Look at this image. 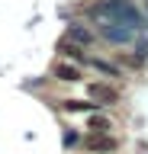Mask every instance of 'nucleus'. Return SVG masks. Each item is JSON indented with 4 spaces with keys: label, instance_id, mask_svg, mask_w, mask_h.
I'll return each instance as SVG.
<instances>
[{
    "label": "nucleus",
    "instance_id": "obj_1",
    "mask_svg": "<svg viewBox=\"0 0 148 154\" xmlns=\"http://www.w3.org/2000/svg\"><path fill=\"white\" fill-rule=\"evenodd\" d=\"M90 16H100L103 23H122V26H129V29H142L145 26V19H142V13H138L129 0H100V3H93L90 7Z\"/></svg>",
    "mask_w": 148,
    "mask_h": 154
},
{
    "label": "nucleus",
    "instance_id": "obj_2",
    "mask_svg": "<svg viewBox=\"0 0 148 154\" xmlns=\"http://www.w3.org/2000/svg\"><path fill=\"white\" fill-rule=\"evenodd\" d=\"M97 35L106 38L109 45H135V29L122 26V23H109V19L97 26Z\"/></svg>",
    "mask_w": 148,
    "mask_h": 154
},
{
    "label": "nucleus",
    "instance_id": "obj_3",
    "mask_svg": "<svg viewBox=\"0 0 148 154\" xmlns=\"http://www.w3.org/2000/svg\"><path fill=\"white\" fill-rule=\"evenodd\" d=\"M87 93H90V100L100 103V106H113L119 100V90H116V87H109V84H90Z\"/></svg>",
    "mask_w": 148,
    "mask_h": 154
},
{
    "label": "nucleus",
    "instance_id": "obj_4",
    "mask_svg": "<svg viewBox=\"0 0 148 154\" xmlns=\"http://www.w3.org/2000/svg\"><path fill=\"white\" fill-rule=\"evenodd\" d=\"M119 141L113 138V135H90L87 138V151L90 154H109V151H116Z\"/></svg>",
    "mask_w": 148,
    "mask_h": 154
},
{
    "label": "nucleus",
    "instance_id": "obj_5",
    "mask_svg": "<svg viewBox=\"0 0 148 154\" xmlns=\"http://www.w3.org/2000/svg\"><path fill=\"white\" fill-rule=\"evenodd\" d=\"M68 38L84 48V45H90V42L97 38V32H93L90 26H84V23H71V26H68Z\"/></svg>",
    "mask_w": 148,
    "mask_h": 154
},
{
    "label": "nucleus",
    "instance_id": "obj_6",
    "mask_svg": "<svg viewBox=\"0 0 148 154\" xmlns=\"http://www.w3.org/2000/svg\"><path fill=\"white\" fill-rule=\"evenodd\" d=\"M55 80H61V84H77L80 80V67L77 64H55Z\"/></svg>",
    "mask_w": 148,
    "mask_h": 154
},
{
    "label": "nucleus",
    "instance_id": "obj_7",
    "mask_svg": "<svg viewBox=\"0 0 148 154\" xmlns=\"http://www.w3.org/2000/svg\"><path fill=\"white\" fill-rule=\"evenodd\" d=\"M65 112H100V103H84V100H61Z\"/></svg>",
    "mask_w": 148,
    "mask_h": 154
},
{
    "label": "nucleus",
    "instance_id": "obj_8",
    "mask_svg": "<svg viewBox=\"0 0 148 154\" xmlns=\"http://www.w3.org/2000/svg\"><path fill=\"white\" fill-rule=\"evenodd\" d=\"M87 128L93 135H109V128H113V122H109L103 112H90V122H87Z\"/></svg>",
    "mask_w": 148,
    "mask_h": 154
},
{
    "label": "nucleus",
    "instance_id": "obj_9",
    "mask_svg": "<svg viewBox=\"0 0 148 154\" xmlns=\"http://www.w3.org/2000/svg\"><path fill=\"white\" fill-rule=\"evenodd\" d=\"M58 51H61L65 58H74V61H87L84 48H80L77 42H71V38H65V42H61V45H58Z\"/></svg>",
    "mask_w": 148,
    "mask_h": 154
},
{
    "label": "nucleus",
    "instance_id": "obj_10",
    "mask_svg": "<svg viewBox=\"0 0 148 154\" xmlns=\"http://www.w3.org/2000/svg\"><path fill=\"white\" fill-rule=\"evenodd\" d=\"M87 64L93 67V71H100V74H106V77H122V71H119L116 64L103 61V58H87Z\"/></svg>",
    "mask_w": 148,
    "mask_h": 154
},
{
    "label": "nucleus",
    "instance_id": "obj_11",
    "mask_svg": "<svg viewBox=\"0 0 148 154\" xmlns=\"http://www.w3.org/2000/svg\"><path fill=\"white\" fill-rule=\"evenodd\" d=\"M61 141H65V148H74V144L80 141V135L74 132V128H65V138H61Z\"/></svg>",
    "mask_w": 148,
    "mask_h": 154
},
{
    "label": "nucleus",
    "instance_id": "obj_12",
    "mask_svg": "<svg viewBox=\"0 0 148 154\" xmlns=\"http://www.w3.org/2000/svg\"><path fill=\"white\" fill-rule=\"evenodd\" d=\"M135 55L142 58V61L148 58V42H145V38H135Z\"/></svg>",
    "mask_w": 148,
    "mask_h": 154
}]
</instances>
